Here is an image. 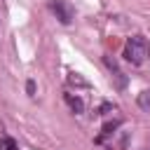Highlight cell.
Returning a JSON list of instances; mask_svg holds the SVG:
<instances>
[{
    "mask_svg": "<svg viewBox=\"0 0 150 150\" xmlns=\"http://www.w3.org/2000/svg\"><path fill=\"white\" fill-rule=\"evenodd\" d=\"M68 84H75V87H89V82L87 80H82L80 75H75V73H70L68 75Z\"/></svg>",
    "mask_w": 150,
    "mask_h": 150,
    "instance_id": "6",
    "label": "cell"
},
{
    "mask_svg": "<svg viewBox=\"0 0 150 150\" xmlns=\"http://www.w3.org/2000/svg\"><path fill=\"white\" fill-rule=\"evenodd\" d=\"M105 66L110 68V73H112V80L117 82V87H120V89H124V87H127V77H124V73L117 68V63H115L110 56H105Z\"/></svg>",
    "mask_w": 150,
    "mask_h": 150,
    "instance_id": "3",
    "label": "cell"
},
{
    "mask_svg": "<svg viewBox=\"0 0 150 150\" xmlns=\"http://www.w3.org/2000/svg\"><path fill=\"white\" fill-rule=\"evenodd\" d=\"M0 150H16V143L9 136H0Z\"/></svg>",
    "mask_w": 150,
    "mask_h": 150,
    "instance_id": "7",
    "label": "cell"
},
{
    "mask_svg": "<svg viewBox=\"0 0 150 150\" xmlns=\"http://www.w3.org/2000/svg\"><path fill=\"white\" fill-rule=\"evenodd\" d=\"M117 127H120V120H115V122H105V124H103V134H112Z\"/></svg>",
    "mask_w": 150,
    "mask_h": 150,
    "instance_id": "8",
    "label": "cell"
},
{
    "mask_svg": "<svg viewBox=\"0 0 150 150\" xmlns=\"http://www.w3.org/2000/svg\"><path fill=\"white\" fill-rule=\"evenodd\" d=\"M49 9L54 12V16H56L61 23H70L73 16H75L73 7H70L66 0H49Z\"/></svg>",
    "mask_w": 150,
    "mask_h": 150,
    "instance_id": "2",
    "label": "cell"
},
{
    "mask_svg": "<svg viewBox=\"0 0 150 150\" xmlns=\"http://www.w3.org/2000/svg\"><path fill=\"white\" fill-rule=\"evenodd\" d=\"M63 98H66V103H68V108H70L73 112H77V115H80V112L84 110V103H82V98H80V96H75V94H70V91H68V94H63Z\"/></svg>",
    "mask_w": 150,
    "mask_h": 150,
    "instance_id": "4",
    "label": "cell"
},
{
    "mask_svg": "<svg viewBox=\"0 0 150 150\" xmlns=\"http://www.w3.org/2000/svg\"><path fill=\"white\" fill-rule=\"evenodd\" d=\"M26 91H28V96H35V82H33V80L26 82Z\"/></svg>",
    "mask_w": 150,
    "mask_h": 150,
    "instance_id": "9",
    "label": "cell"
},
{
    "mask_svg": "<svg viewBox=\"0 0 150 150\" xmlns=\"http://www.w3.org/2000/svg\"><path fill=\"white\" fill-rule=\"evenodd\" d=\"M138 105H141L143 110H150V91H148V89L138 94Z\"/></svg>",
    "mask_w": 150,
    "mask_h": 150,
    "instance_id": "5",
    "label": "cell"
},
{
    "mask_svg": "<svg viewBox=\"0 0 150 150\" xmlns=\"http://www.w3.org/2000/svg\"><path fill=\"white\" fill-rule=\"evenodd\" d=\"M148 45H145V40L143 38H129L127 40V45H124V59L131 63V66H141L143 61H145V56H148Z\"/></svg>",
    "mask_w": 150,
    "mask_h": 150,
    "instance_id": "1",
    "label": "cell"
}]
</instances>
